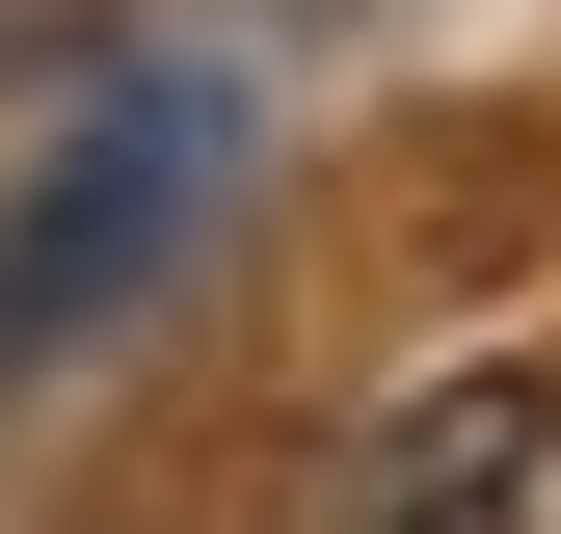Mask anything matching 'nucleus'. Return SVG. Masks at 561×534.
Returning a JSON list of instances; mask_svg holds the SVG:
<instances>
[{"mask_svg": "<svg viewBox=\"0 0 561 534\" xmlns=\"http://www.w3.org/2000/svg\"><path fill=\"white\" fill-rule=\"evenodd\" d=\"M215 161H241V134H215V81H107L81 134H54V161L0 187V374H54L81 321H134V294H161V267H187V214H215Z\"/></svg>", "mask_w": 561, "mask_h": 534, "instance_id": "f257e3e1", "label": "nucleus"}, {"mask_svg": "<svg viewBox=\"0 0 561 534\" xmlns=\"http://www.w3.org/2000/svg\"><path fill=\"white\" fill-rule=\"evenodd\" d=\"M347 534H561V400H508V374L428 400V428L375 454V508H347Z\"/></svg>", "mask_w": 561, "mask_h": 534, "instance_id": "f03ea898", "label": "nucleus"}]
</instances>
